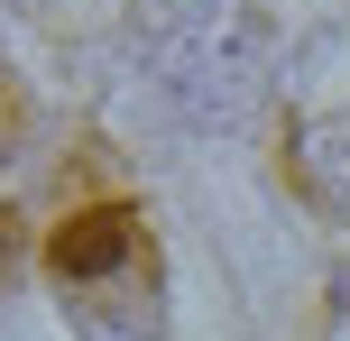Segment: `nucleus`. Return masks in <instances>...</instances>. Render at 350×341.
Segmentation results:
<instances>
[{
  "instance_id": "f257e3e1",
  "label": "nucleus",
  "mask_w": 350,
  "mask_h": 341,
  "mask_svg": "<svg viewBox=\"0 0 350 341\" xmlns=\"http://www.w3.org/2000/svg\"><path fill=\"white\" fill-rule=\"evenodd\" d=\"M46 277L83 323L102 332H157L166 295H157V240L129 203H83L46 231Z\"/></svg>"
},
{
  "instance_id": "f03ea898",
  "label": "nucleus",
  "mask_w": 350,
  "mask_h": 341,
  "mask_svg": "<svg viewBox=\"0 0 350 341\" xmlns=\"http://www.w3.org/2000/svg\"><path fill=\"white\" fill-rule=\"evenodd\" d=\"M286 176H295V194L314 213L350 221V111H323V120H304L286 139Z\"/></svg>"
},
{
  "instance_id": "7ed1b4c3",
  "label": "nucleus",
  "mask_w": 350,
  "mask_h": 341,
  "mask_svg": "<svg viewBox=\"0 0 350 341\" xmlns=\"http://www.w3.org/2000/svg\"><path fill=\"white\" fill-rule=\"evenodd\" d=\"M139 28L157 37L166 55H193L212 28H221V0H139Z\"/></svg>"
},
{
  "instance_id": "20e7f679",
  "label": "nucleus",
  "mask_w": 350,
  "mask_h": 341,
  "mask_svg": "<svg viewBox=\"0 0 350 341\" xmlns=\"http://www.w3.org/2000/svg\"><path fill=\"white\" fill-rule=\"evenodd\" d=\"M0 157H10V102H0Z\"/></svg>"
}]
</instances>
